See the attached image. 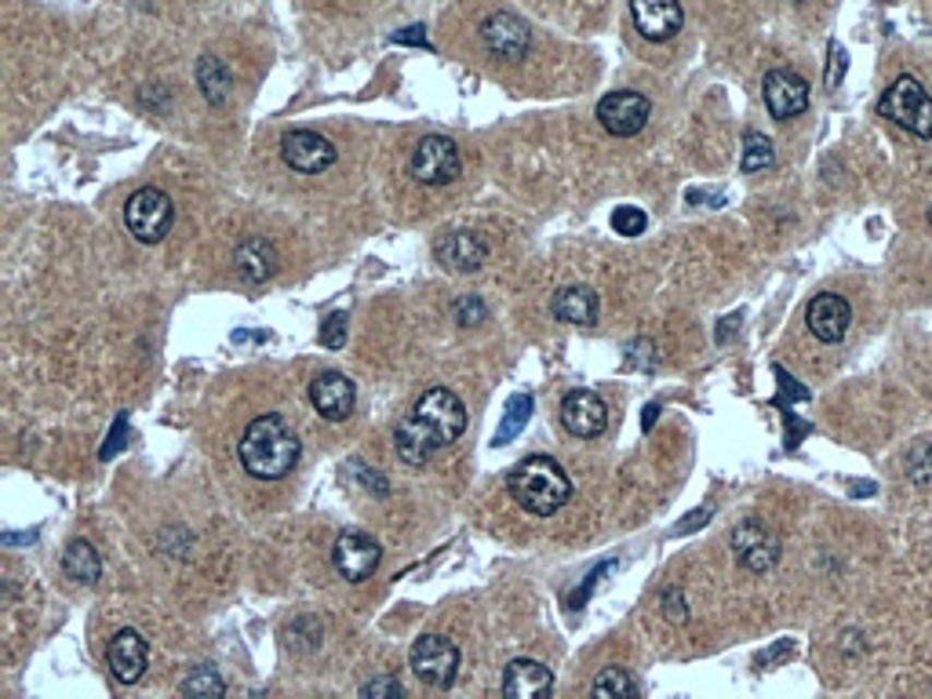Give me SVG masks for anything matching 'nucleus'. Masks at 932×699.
Returning a JSON list of instances; mask_svg holds the SVG:
<instances>
[{"label":"nucleus","mask_w":932,"mask_h":699,"mask_svg":"<svg viewBox=\"0 0 932 699\" xmlns=\"http://www.w3.org/2000/svg\"><path fill=\"white\" fill-rule=\"evenodd\" d=\"M310 404H313V412L328 423L350 419V412L357 404L354 379H346L343 371H321V376L310 382Z\"/></svg>","instance_id":"4468645a"},{"label":"nucleus","mask_w":932,"mask_h":699,"mask_svg":"<svg viewBox=\"0 0 932 699\" xmlns=\"http://www.w3.org/2000/svg\"><path fill=\"white\" fill-rule=\"evenodd\" d=\"M805 324L820 343H841L852 324V306L849 299H841V295L823 292L805 306Z\"/></svg>","instance_id":"2eb2a0df"},{"label":"nucleus","mask_w":932,"mask_h":699,"mask_svg":"<svg viewBox=\"0 0 932 699\" xmlns=\"http://www.w3.org/2000/svg\"><path fill=\"white\" fill-rule=\"evenodd\" d=\"M841 70H845V55H841V44H831V70H827V87H834L841 81Z\"/></svg>","instance_id":"c9c22d12"},{"label":"nucleus","mask_w":932,"mask_h":699,"mask_svg":"<svg viewBox=\"0 0 932 699\" xmlns=\"http://www.w3.org/2000/svg\"><path fill=\"white\" fill-rule=\"evenodd\" d=\"M466 313H474L478 321H485V306L474 299V295H470V299H459V303H455V317H459V324H474V321H466Z\"/></svg>","instance_id":"f704fd0d"},{"label":"nucleus","mask_w":932,"mask_h":699,"mask_svg":"<svg viewBox=\"0 0 932 699\" xmlns=\"http://www.w3.org/2000/svg\"><path fill=\"white\" fill-rule=\"evenodd\" d=\"M106 663L121 685H135L150 666V641L139 630H117L106 649Z\"/></svg>","instance_id":"f3484780"},{"label":"nucleus","mask_w":932,"mask_h":699,"mask_svg":"<svg viewBox=\"0 0 932 699\" xmlns=\"http://www.w3.org/2000/svg\"><path fill=\"white\" fill-rule=\"evenodd\" d=\"M463 430H466V404L459 401V393L433 387L397 423L394 430L397 459L408 466H427L433 455L459 441Z\"/></svg>","instance_id":"f257e3e1"},{"label":"nucleus","mask_w":932,"mask_h":699,"mask_svg":"<svg viewBox=\"0 0 932 699\" xmlns=\"http://www.w3.org/2000/svg\"><path fill=\"white\" fill-rule=\"evenodd\" d=\"M664 616L670 623H685L689 619V608H685V601H681V590H670V594H664Z\"/></svg>","instance_id":"7c9ffc66"},{"label":"nucleus","mask_w":932,"mask_h":699,"mask_svg":"<svg viewBox=\"0 0 932 699\" xmlns=\"http://www.w3.org/2000/svg\"><path fill=\"white\" fill-rule=\"evenodd\" d=\"M411 671H416L422 685L449 688L455 682V671H459V649H455V641L441 638V633H422L411 644Z\"/></svg>","instance_id":"0eeeda50"},{"label":"nucleus","mask_w":932,"mask_h":699,"mask_svg":"<svg viewBox=\"0 0 932 699\" xmlns=\"http://www.w3.org/2000/svg\"><path fill=\"white\" fill-rule=\"evenodd\" d=\"M405 688H401V682H394V677H379V682H368L361 685V696H401Z\"/></svg>","instance_id":"2f4dec72"},{"label":"nucleus","mask_w":932,"mask_h":699,"mask_svg":"<svg viewBox=\"0 0 932 699\" xmlns=\"http://www.w3.org/2000/svg\"><path fill=\"white\" fill-rule=\"evenodd\" d=\"M533 408H536V401L528 398V393H517V398H511V401H506L503 423L495 426V437H492V445H495V448L511 445L514 437L522 434L525 426H528V419H533Z\"/></svg>","instance_id":"393cba45"},{"label":"nucleus","mask_w":932,"mask_h":699,"mask_svg":"<svg viewBox=\"0 0 932 699\" xmlns=\"http://www.w3.org/2000/svg\"><path fill=\"white\" fill-rule=\"evenodd\" d=\"M631 15L637 33L653 44L678 37L681 22H685V11H681L678 0H631Z\"/></svg>","instance_id":"a211bd4d"},{"label":"nucleus","mask_w":932,"mask_h":699,"mask_svg":"<svg viewBox=\"0 0 932 699\" xmlns=\"http://www.w3.org/2000/svg\"><path fill=\"white\" fill-rule=\"evenodd\" d=\"M379 561H383V550H379V543L365 532H354V529L339 532V540L332 546V565L346 583H361V579L375 572Z\"/></svg>","instance_id":"9d476101"},{"label":"nucleus","mask_w":932,"mask_h":699,"mask_svg":"<svg viewBox=\"0 0 932 699\" xmlns=\"http://www.w3.org/2000/svg\"><path fill=\"white\" fill-rule=\"evenodd\" d=\"M648 114H653V103L642 92H609L601 95L598 103V120L601 128L616 139H631L648 125Z\"/></svg>","instance_id":"1a4fd4ad"},{"label":"nucleus","mask_w":932,"mask_h":699,"mask_svg":"<svg viewBox=\"0 0 932 699\" xmlns=\"http://www.w3.org/2000/svg\"><path fill=\"white\" fill-rule=\"evenodd\" d=\"M605 572H612V561H605V565H598V568H594V576L587 579V587H579V590H576V594H572V597H569V605H572V608H579V601H587V594H590V587H594V583H598V579H601Z\"/></svg>","instance_id":"72a5a7b5"},{"label":"nucleus","mask_w":932,"mask_h":699,"mask_svg":"<svg viewBox=\"0 0 932 699\" xmlns=\"http://www.w3.org/2000/svg\"><path fill=\"white\" fill-rule=\"evenodd\" d=\"M707 518H710V507H707V510H700V513H692V518H685V521L678 524V535L692 532V529H696V521H707Z\"/></svg>","instance_id":"ea45409f"},{"label":"nucleus","mask_w":932,"mask_h":699,"mask_svg":"<svg viewBox=\"0 0 932 699\" xmlns=\"http://www.w3.org/2000/svg\"><path fill=\"white\" fill-rule=\"evenodd\" d=\"M110 437H113V441L103 448V459H110V455H113V448H117V452H121V448H124V437H128V430H124V419L113 426V434H110Z\"/></svg>","instance_id":"4c0bfd02"},{"label":"nucleus","mask_w":932,"mask_h":699,"mask_svg":"<svg viewBox=\"0 0 932 699\" xmlns=\"http://www.w3.org/2000/svg\"><path fill=\"white\" fill-rule=\"evenodd\" d=\"M776 164V150H773V139L762 135V131H746L743 139V171L754 175V171H765Z\"/></svg>","instance_id":"a878e982"},{"label":"nucleus","mask_w":932,"mask_h":699,"mask_svg":"<svg viewBox=\"0 0 932 699\" xmlns=\"http://www.w3.org/2000/svg\"><path fill=\"white\" fill-rule=\"evenodd\" d=\"M645 226H648V215L637 204H620L612 212V229H616V234L637 237V234H645Z\"/></svg>","instance_id":"cd10ccee"},{"label":"nucleus","mask_w":932,"mask_h":699,"mask_svg":"<svg viewBox=\"0 0 932 699\" xmlns=\"http://www.w3.org/2000/svg\"><path fill=\"white\" fill-rule=\"evenodd\" d=\"M790 649H794V644H790V641H779V644H776V649H773V652H765V655H757V666H765V663H773V660H779V655H784V652H790Z\"/></svg>","instance_id":"58836bf2"},{"label":"nucleus","mask_w":932,"mask_h":699,"mask_svg":"<svg viewBox=\"0 0 932 699\" xmlns=\"http://www.w3.org/2000/svg\"><path fill=\"white\" fill-rule=\"evenodd\" d=\"M729 546L736 554V561H740L746 572H768L776 561H779V540L776 532H768L762 521L746 518L732 529L729 535Z\"/></svg>","instance_id":"6e6552de"},{"label":"nucleus","mask_w":932,"mask_h":699,"mask_svg":"<svg viewBox=\"0 0 932 699\" xmlns=\"http://www.w3.org/2000/svg\"><path fill=\"white\" fill-rule=\"evenodd\" d=\"M877 117L907 128L910 135H918V139H932V95L925 92V84L910 73L896 76V81L885 87V95L877 98Z\"/></svg>","instance_id":"20e7f679"},{"label":"nucleus","mask_w":932,"mask_h":699,"mask_svg":"<svg viewBox=\"0 0 932 699\" xmlns=\"http://www.w3.org/2000/svg\"><path fill=\"white\" fill-rule=\"evenodd\" d=\"M198 84H201V95L208 98L212 106H223L226 95H230V84L234 76L230 70H226L223 59H215V55H208V59L198 62Z\"/></svg>","instance_id":"b1692460"},{"label":"nucleus","mask_w":932,"mask_h":699,"mask_svg":"<svg viewBox=\"0 0 932 699\" xmlns=\"http://www.w3.org/2000/svg\"><path fill=\"white\" fill-rule=\"evenodd\" d=\"M929 226H932V208H929Z\"/></svg>","instance_id":"79ce46f5"},{"label":"nucleus","mask_w":932,"mask_h":699,"mask_svg":"<svg viewBox=\"0 0 932 699\" xmlns=\"http://www.w3.org/2000/svg\"><path fill=\"white\" fill-rule=\"evenodd\" d=\"M506 491H511L522 510L536 513V518H550V513H558L572 499V481L561 470L558 459L528 455L506 474Z\"/></svg>","instance_id":"7ed1b4c3"},{"label":"nucleus","mask_w":932,"mask_h":699,"mask_svg":"<svg viewBox=\"0 0 932 699\" xmlns=\"http://www.w3.org/2000/svg\"><path fill=\"white\" fill-rule=\"evenodd\" d=\"M299 437L285 415H259V419L244 426L241 441H237L241 466L259 481L288 477L291 466L299 463Z\"/></svg>","instance_id":"f03ea898"},{"label":"nucleus","mask_w":932,"mask_h":699,"mask_svg":"<svg viewBox=\"0 0 932 699\" xmlns=\"http://www.w3.org/2000/svg\"><path fill=\"white\" fill-rule=\"evenodd\" d=\"M762 95H765V106L768 114L776 120H794L809 109V81L794 70H768L765 81H762Z\"/></svg>","instance_id":"9b49d317"},{"label":"nucleus","mask_w":932,"mask_h":699,"mask_svg":"<svg viewBox=\"0 0 932 699\" xmlns=\"http://www.w3.org/2000/svg\"><path fill=\"white\" fill-rule=\"evenodd\" d=\"M626 357H631V365H642V357H645V371H653V368H656L653 343H648V339H642V343H631V350H626Z\"/></svg>","instance_id":"473e14b6"},{"label":"nucleus","mask_w":932,"mask_h":699,"mask_svg":"<svg viewBox=\"0 0 932 699\" xmlns=\"http://www.w3.org/2000/svg\"><path fill=\"white\" fill-rule=\"evenodd\" d=\"M561 426L572 437H598L609 426V408L594 390H572L561 401Z\"/></svg>","instance_id":"dca6fc26"},{"label":"nucleus","mask_w":932,"mask_h":699,"mask_svg":"<svg viewBox=\"0 0 932 699\" xmlns=\"http://www.w3.org/2000/svg\"><path fill=\"white\" fill-rule=\"evenodd\" d=\"M171 223H176V204H171V197L165 190L143 186V190H135L128 197L124 226L135 240H143V245H160V240L168 237Z\"/></svg>","instance_id":"39448f33"},{"label":"nucleus","mask_w":932,"mask_h":699,"mask_svg":"<svg viewBox=\"0 0 932 699\" xmlns=\"http://www.w3.org/2000/svg\"><path fill=\"white\" fill-rule=\"evenodd\" d=\"M459 171H463L459 146L449 135H427L411 150L408 175L419 186H449L459 179Z\"/></svg>","instance_id":"423d86ee"},{"label":"nucleus","mask_w":932,"mask_h":699,"mask_svg":"<svg viewBox=\"0 0 932 699\" xmlns=\"http://www.w3.org/2000/svg\"><path fill=\"white\" fill-rule=\"evenodd\" d=\"M280 157H285V164L291 171L321 175L335 164V146L324 135H318V131L299 128V131H288V135L280 139Z\"/></svg>","instance_id":"ddd939ff"},{"label":"nucleus","mask_w":932,"mask_h":699,"mask_svg":"<svg viewBox=\"0 0 932 699\" xmlns=\"http://www.w3.org/2000/svg\"><path fill=\"white\" fill-rule=\"evenodd\" d=\"M397 44H419V48H427V29L422 26H411L408 33H394Z\"/></svg>","instance_id":"e433bc0d"},{"label":"nucleus","mask_w":932,"mask_h":699,"mask_svg":"<svg viewBox=\"0 0 932 699\" xmlns=\"http://www.w3.org/2000/svg\"><path fill=\"white\" fill-rule=\"evenodd\" d=\"M594 696H642V685L623 666H609V671L594 677Z\"/></svg>","instance_id":"bb28decb"},{"label":"nucleus","mask_w":932,"mask_h":699,"mask_svg":"<svg viewBox=\"0 0 932 699\" xmlns=\"http://www.w3.org/2000/svg\"><path fill=\"white\" fill-rule=\"evenodd\" d=\"M182 692L187 696H223L226 692V685H223V677L215 674V671H193L190 677H187V685H182Z\"/></svg>","instance_id":"c85d7f7f"},{"label":"nucleus","mask_w":932,"mask_h":699,"mask_svg":"<svg viewBox=\"0 0 932 699\" xmlns=\"http://www.w3.org/2000/svg\"><path fill=\"white\" fill-rule=\"evenodd\" d=\"M554 692V674L539 660H514L503 674V696L511 699H533Z\"/></svg>","instance_id":"aec40b11"},{"label":"nucleus","mask_w":932,"mask_h":699,"mask_svg":"<svg viewBox=\"0 0 932 699\" xmlns=\"http://www.w3.org/2000/svg\"><path fill=\"white\" fill-rule=\"evenodd\" d=\"M485 259H489V245L470 229H455V234L438 240V262L449 273H478Z\"/></svg>","instance_id":"6ab92c4d"},{"label":"nucleus","mask_w":932,"mask_h":699,"mask_svg":"<svg viewBox=\"0 0 932 699\" xmlns=\"http://www.w3.org/2000/svg\"><path fill=\"white\" fill-rule=\"evenodd\" d=\"M481 40L495 59L517 62V59H525L528 48H533V29H528L514 11H495V15L481 22Z\"/></svg>","instance_id":"f8f14e48"},{"label":"nucleus","mask_w":932,"mask_h":699,"mask_svg":"<svg viewBox=\"0 0 932 699\" xmlns=\"http://www.w3.org/2000/svg\"><path fill=\"white\" fill-rule=\"evenodd\" d=\"M346 328H350V317H346L343 310H335V313H328L321 321V346H328V350H343V343H346Z\"/></svg>","instance_id":"c756f323"},{"label":"nucleus","mask_w":932,"mask_h":699,"mask_svg":"<svg viewBox=\"0 0 932 699\" xmlns=\"http://www.w3.org/2000/svg\"><path fill=\"white\" fill-rule=\"evenodd\" d=\"M656 415H659V404L653 401V404H648V408H645V419H642V430H653V423H656Z\"/></svg>","instance_id":"a19ab883"},{"label":"nucleus","mask_w":932,"mask_h":699,"mask_svg":"<svg viewBox=\"0 0 932 699\" xmlns=\"http://www.w3.org/2000/svg\"><path fill=\"white\" fill-rule=\"evenodd\" d=\"M234 266L248 284H263L277 273V251L263 237H248L244 245L234 251Z\"/></svg>","instance_id":"412c9836"},{"label":"nucleus","mask_w":932,"mask_h":699,"mask_svg":"<svg viewBox=\"0 0 932 699\" xmlns=\"http://www.w3.org/2000/svg\"><path fill=\"white\" fill-rule=\"evenodd\" d=\"M550 310H554V317L561 324L590 328L594 321H598V295H594L590 288H583V284H569V288H561L554 295Z\"/></svg>","instance_id":"4be33fe9"},{"label":"nucleus","mask_w":932,"mask_h":699,"mask_svg":"<svg viewBox=\"0 0 932 699\" xmlns=\"http://www.w3.org/2000/svg\"><path fill=\"white\" fill-rule=\"evenodd\" d=\"M62 568L73 583H99L103 576V557L95 554V546L88 540H73L62 554Z\"/></svg>","instance_id":"5701e85b"}]
</instances>
